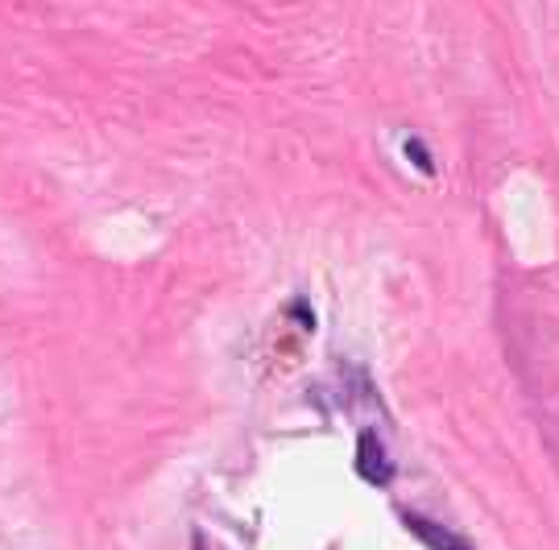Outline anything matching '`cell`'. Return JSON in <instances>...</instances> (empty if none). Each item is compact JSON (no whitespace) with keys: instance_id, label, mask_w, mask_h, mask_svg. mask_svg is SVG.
Returning <instances> with one entry per match:
<instances>
[{"instance_id":"6da1fadb","label":"cell","mask_w":559,"mask_h":550,"mask_svg":"<svg viewBox=\"0 0 559 550\" xmlns=\"http://www.w3.org/2000/svg\"><path fill=\"white\" fill-rule=\"evenodd\" d=\"M357 471L365 485H373V489H390V480H394V459L385 452V443H381L378 431H365L357 434Z\"/></svg>"},{"instance_id":"7a4b0ae2","label":"cell","mask_w":559,"mask_h":550,"mask_svg":"<svg viewBox=\"0 0 559 550\" xmlns=\"http://www.w3.org/2000/svg\"><path fill=\"white\" fill-rule=\"evenodd\" d=\"M399 517H402V526L415 534L427 550H473V542H468V538H460L456 530H448V526L431 522V517H423V513L402 510Z\"/></svg>"},{"instance_id":"3957f363","label":"cell","mask_w":559,"mask_h":550,"mask_svg":"<svg viewBox=\"0 0 559 550\" xmlns=\"http://www.w3.org/2000/svg\"><path fill=\"white\" fill-rule=\"evenodd\" d=\"M406 154H411V162H415L419 170H427V175H431V157H427V150H423L419 141H406Z\"/></svg>"}]
</instances>
